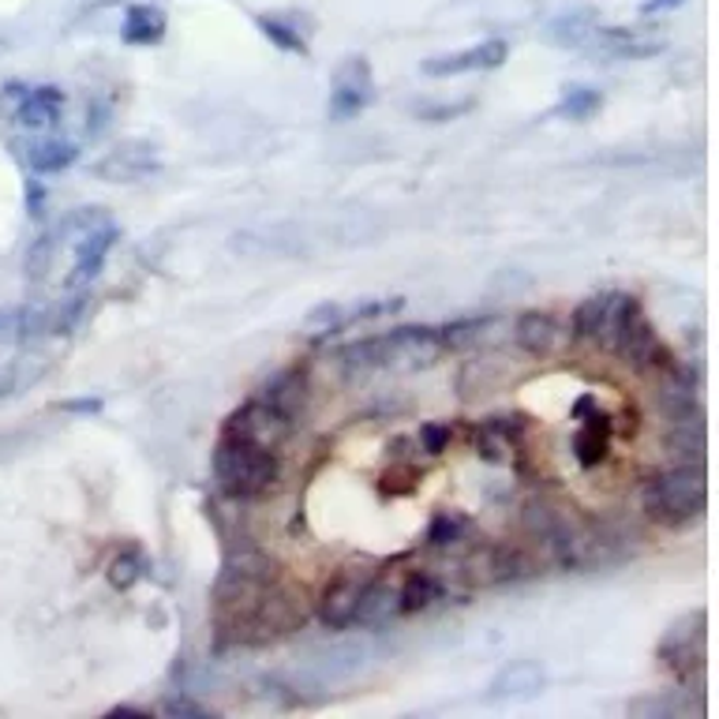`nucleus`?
Returning a JSON list of instances; mask_svg holds the SVG:
<instances>
[{"label":"nucleus","mask_w":719,"mask_h":719,"mask_svg":"<svg viewBox=\"0 0 719 719\" xmlns=\"http://www.w3.org/2000/svg\"><path fill=\"white\" fill-rule=\"evenodd\" d=\"M641 506H645L648 518L667 524V529H682V524L697 521L708 506L705 469L682 464V469L648 480L645 491H641Z\"/></svg>","instance_id":"nucleus-1"},{"label":"nucleus","mask_w":719,"mask_h":719,"mask_svg":"<svg viewBox=\"0 0 719 719\" xmlns=\"http://www.w3.org/2000/svg\"><path fill=\"white\" fill-rule=\"evenodd\" d=\"M53 251H57V240L53 236H38L27 251V274L30 277H46L49 262H53Z\"/></svg>","instance_id":"nucleus-31"},{"label":"nucleus","mask_w":719,"mask_h":719,"mask_svg":"<svg viewBox=\"0 0 719 719\" xmlns=\"http://www.w3.org/2000/svg\"><path fill=\"white\" fill-rule=\"evenodd\" d=\"M342 363L349 375H368V371L383 368V337H363L342 349Z\"/></svg>","instance_id":"nucleus-23"},{"label":"nucleus","mask_w":719,"mask_h":719,"mask_svg":"<svg viewBox=\"0 0 719 719\" xmlns=\"http://www.w3.org/2000/svg\"><path fill=\"white\" fill-rule=\"evenodd\" d=\"M375 98V79H371V64L363 57H349L334 75V90H330V113L337 121H349L360 109L371 106Z\"/></svg>","instance_id":"nucleus-7"},{"label":"nucleus","mask_w":719,"mask_h":719,"mask_svg":"<svg viewBox=\"0 0 719 719\" xmlns=\"http://www.w3.org/2000/svg\"><path fill=\"white\" fill-rule=\"evenodd\" d=\"M607 438H611V420L604 417V412H596L592 420H585V427L578 431V438H573V454H578V461L592 469V464H599L607 458Z\"/></svg>","instance_id":"nucleus-18"},{"label":"nucleus","mask_w":719,"mask_h":719,"mask_svg":"<svg viewBox=\"0 0 719 719\" xmlns=\"http://www.w3.org/2000/svg\"><path fill=\"white\" fill-rule=\"evenodd\" d=\"M109 716H147L142 708H132V705H121V708H113Z\"/></svg>","instance_id":"nucleus-37"},{"label":"nucleus","mask_w":719,"mask_h":719,"mask_svg":"<svg viewBox=\"0 0 719 719\" xmlns=\"http://www.w3.org/2000/svg\"><path fill=\"white\" fill-rule=\"evenodd\" d=\"M671 450L682 454V461L686 464L705 461V420H701V412L697 417L679 420V431H674V438H671Z\"/></svg>","instance_id":"nucleus-22"},{"label":"nucleus","mask_w":719,"mask_h":719,"mask_svg":"<svg viewBox=\"0 0 719 719\" xmlns=\"http://www.w3.org/2000/svg\"><path fill=\"white\" fill-rule=\"evenodd\" d=\"M345 315H349V311H345L337 300L319 303V308L311 311L308 319H303V330H308V334H334V330L349 326V323H345Z\"/></svg>","instance_id":"nucleus-28"},{"label":"nucleus","mask_w":719,"mask_h":719,"mask_svg":"<svg viewBox=\"0 0 719 719\" xmlns=\"http://www.w3.org/2000/svg\"><path fill=\"white\" fill-rule=\"evenodd\" d=\"M513 342H518L521 352H529V357L544 360L547 352L555 349V342H558L555 319L544 315V311H524L518 323H513Z\"/></svg>","instance_id":"nucleus-11"},{"label":"nucleus","mask_w":719,"mask_h":719,"mask_svg":"<svg viewBox=\"0 0 719 719\" xmlns=\"http://www.w3.org/2000/svg\"><path fill=\"white\" fill-rule=\"evenodd\" d=\"M506 57H510V46L503 38H487L480 46L461 49V53L431 57V61H424V75L443 79V75H464V72H495V67L506 64Z\"/></svg>","instance_id":"nucleus-8"},{"label":"nucleus","mask_w":719,"mask_h":719,"mask_svg":"<svg viewBox=\"0 0 719 719\" xmlns=\"http://www.w3.org/2000/svg\"><path fill=\"white\" fill-rule=\"evenodd\" d=\"M420 446H424L431 458L446 454V446H450V427H446V424H427L424 431H420Z\"/></svg>","instance_id":"nucleus-33"},{"label":"nucleus","mask_w":719,"mask_h":719,"mask_svg":"<svg viewBox=\"0 0 719 719\" xmlns=\"http://www.w3.org/2000/svg\"><path fill=\"white\" fill-rule=\"evenodd\" d=\"M41 199H46V196H41V188H38V184H30V188H27V207H30V214H41Z\"/></svg>","instance_id":"nucleus-36"},{"label":"nucleus","mask_w":719,"mask_h":719,"mask_svg":"<svg viewBox=\"0 0 719 719\" xmlns=\"http://www.w3.org/2000/svg\"><path fill=\"white\" fill-rule=\"evenodd\" d=\"M142 573H147V558L135 555V551H124L109 562V585H113L116 592H128L132 585H139Z\"/></svg>","instance_id":"nucleus-26"},{"label":"nucleus","mask_w":719,"mask_h":719,"mask_svg":"<svg viewBox=\"0 0 719 719\" xmlns=\"http://www.w3.org/2000/svg\"><path fill=\"white\" fill-rule=\"evenodd\" d=\"M259 401H266L270 409L282 412L285 420H296L303 412V405H308V379H303L300 371H282V375L262 391Z\"/></svg>","instance_id":"nucleus-14"},{"label":"nucleus","mask_w":719,"mask_h":719,"mask_svg":"<svg viewBox=\"0 0 719 719\" xmlns=\"http://www.w3.org/2000/svg\"><path fill=\"white\" fill-rule=\"evenodd\" d=\"M214 476L225 495L233 498H259L277 487L282 480V461L274 450L256 443H240V438H222L214 450Z\"/></svg>","instance_id":"nucleus-2"},{"label":"nucleus","mask_w":719,"mask_h":719,"mask_svg":"<svg viewBox=\"0 0 719 719\" xmlns=\"http://www.w3.org/2000/svg\"><path fill=\"white\" fill-rule=\"evenodd\" d=\"M705 625H708V615L693 611L686 619L674 622L671 630L664 633V641H659V659H664L682 682H686L693 671H701V664H705V637H708Z\"/></svg>","instance_id":"nucleus-5"},{"label":"nucleus","mask_w":719,"mask_h":719,"mask_svg":"<svg viewBox=\"0 0 719 719\" xmlns=\"http://www.w3.org/2000/svg\"><path fill=\"white\" fill-rule=\"evenodd\" d=\"M116 244V230L113 225H90L79 236V248H75V270L67 274V289H83L101 274V262L113 251Z\"/></svg>","instance_id":"nucleus-10"},{"label":"nucleus","mask_w":719,"mask_h":719,"mask_svg":"<svg viewBox=\"0 0 719 719\" xmlns=\"http://www.w3.org/2000/svg\"><path fill=\"white\" fill-rule=\"evenodd\" d=\"M379 337H383V368H394V371L431 368V363H438V357L446 352L443 334H438L435 326H401Z\"/></svg>","instance_id":"nucleus-3"},{"label":"nucleus","mask_w":719,"mask_h":719,"mask_svg":"<svg viewBox=\"0 0 719 719\" xmlns=\"http://www.w3.org/2000/svg\"><path fill=\"white\" fill-rule=\"evenodd\" d=\"M604 106V95L592 87H566L562 101L555 106V116H566V121H588L592 113H599Z\"/></svg>","instance_id":"nucleus-24"},{"label":"nucleus","mask_w":719,"mask_h":719,"mask_svg":"<svg viewBox=\"0 0 719 719\" xmlns=\"http://www.w3.org/2000/svg\"><path fill=\"white\" fill-rule=\"evenodd\" d=\"M75 158H79V147L67 139H38V142H30V150H27V162L34 173H61Z\"/></svg>","instance_id":"nucleus-19"},{"label":"nucleus","mask_w":719,"mask_h":719,"mask_svg":"<svg viewBox=\"0 0 719 719\" xmlns=\"http://www.w3.org/2000/svg\"><path fill=\"white\" fill-rule=\"evenodd\" d=\"M592 30H596V15L592 12H570V15H558V20L551 23V41L555 46H585V41L592 38Z\"/></svg>","instance_id":"nucleus-21"},{"label":"nucleus","mask_w":719,"mask_h":719,"mask_svg":"<svg viewBox=\"0 0 719 719\" xmlns=\"http://www.w3.org/2000/svg\"><path fill=\"white\" fill-rule=\"evenodd\" d=\"M371 581H375V570H368V566H342V570L326 581L323 596H319V622H323L326 630H345V625H352L357 604Z\"/></svg>","instance_id":"nucleus-4"},{"label":"nucleus","mask_w":719,"mask_h":719,"mask_svg":"<svg viewBox=\"0 0 719 719\" xmlns=\"http://www.w3.org/2000/svg\"><path fill=\"white\" fill-rule=\"evenodd\" d=\"M464 532H469V521L464 518H458V513H438L427 536H431V544L435 547H450V544H458Z\"/></svg>","instance_id":"nucleus-29"},{"label":"nucleus","mask_w":719,"mask_h":719,"mask_svg":"<svg viewBox=\"0 0 719 719\" xmlns=\"http://www.w3.org/2000/svg\"><path fill=\"white\" fill-rule=\"evenodd\" d=\"M604 53L611 57H630V61H641V57H656L664 49L659 38H641V30H625V27H596L592 38Z\"/></svg>","instance_id":"nucleus-12"},{"label":"nucleus","mask_w":719,"mask_h":719,"mask_svg":"<svg viewBox=\"0 0 719 719\" xmlns=\"http://www.w3.org/2000/svg\"><path fill=\"white\" fill-rule=\"evenodd\" d=\"M293 420H285L282 412H274L266 401H248L244 409H236L225 424V438H240V443H256L266 450H277L282 438L289 435Z\"/></svg>","instance_id":"nucleus-6"},{"label":"nucleus","mask_w":719,"mask_h":719,"mask_svg":"<svg viewBox=\"0 0 719 719\" xmlns=\"http://www.w3.org/2000/svg\"><path fill=\"white\" fill-rule=\"evenodd\" d=\"M165 38V15L150 4H132L124 15V41L132 46H158Z\"/></svg>","instance_id":"nucleus-17"},{"label":"nucleus","mask_w":719,"mask_h":719,"mask_svg":"<svg viewBox=\"0 0 719 719\" xmlns=\"http://www.w3.org/2000/svg\"><path fill=\"white\" fill-rule=\"evenodd\" d=\"M615 300H619V293H599V296L581 300L578 311H573V337H578V342H604Z\"/></svg>","instance_id":"nucleus-13"},{"label":"nucleus","mask_w":719,"mask_h":719,"mask_svg":"<svg viewBox=\"0 0 719 719\" xmlns=\"http://www.w3.org/2000/svg\"><path fill=\"white\" fill-rule=\"evenodd\" d=\"M435 599H443V585H438V578H431V573H412V578L397 588V604H401L405 615L427 611Z\"/></svg>","instance_id":"nucleus-20"},{"label":"nucleus","mask_w":719,"mask_h":719,"mask_svg":"<svg viewBox=\"0 0 719 719\" xmlns=\"http://www.w3.org/2000/svg\"><path fill=\"white\" fill-rule=\"evenodd\" d=\"M682 0H645L641 4V15H656V12H671V8H679Z\"/></svg>","instance_id":"nucleus-35"},{"label":"nucleus","mask_w":719,"mask_h":719,"mask_svg":"<svg viewBox=\"0 0 719 719\" xmlns=\"http://www.w3.org/2000/svg\"><path fill=\"white\" fill-rule=\"evenodd\" d=\"M4 386H8V379H4V375H0V394H4Z\"/></svg>","instance_id":"nucleus-38"},{"label":"nucleus","mask_w":719,"mask_h":719,"mask_svg":"<svg viewBox=\"0 0 719 719\" xmlns=\"http://www.w3.org/2000/svg\"><path fill=\"white\" fill-rule=\"evenodd\" d=\"M61 106H64V95L57 87H38V90H27L20 101V109H15V121L23 124V128H49V124L61 116Z\"/></svg>","instance_id":"nucleus-15"},{"label":"nucleus","mask_w":719,"mask_h":719,"mask_svg":"<svg viewBox=\"0 0 719 719\" xmlns=\"http://www.w3.org/2000/svg\"><path fill=\"white\" fill-rule=\"evenodd\" d=\"M259 30L266 34L270 41H274L277 49H285V53H300V57H308V41L300 38V30H293V27H285L282 20H266V15H259Z\"/></svg>","instance_id":"nucleus-27"},{"label":"nucleus","mask_w":719,"mask_h":719,"mask_svg":"<svg viewBox=\"0 0 719 719\" xmlns=\"http://www.w3.org/2000/svg\"><path fill=\"white\" fill-rule=\"evenodd\" d=\"M630 716L637 719H671L679 716V701L674 697H641L630 705Z\"/></svg>","instance_id":"nucleus-30"},{"label":"nucleus","mask_w":719,"mask_h":719,"mask_svg":"<svg viewBox=\"0 0 719 719\" xmlns=\"http://www.w3.org/2000/svg\"><path fill=\"white\" fill-rule=\"evenodd\" d=\"M394 615H401V604H397V588L383 585V581H371L368 588H363L360 604H357V615H352V622L360 625H383L391 622Z\"/></svg>","instance_id":"nucleus-16"},{"label":"nucleus","mask_w":719,"mask_h":719,"mask_svg":"<svg viewBox=\"0 0 719 719\" xmlns=\"http://www.w3.org/2000/svg\"><path fill=\"white\" fill-rule=\"evenodd\" d=\"M150 169H154V158H132V150H116L109 162L98 165V176H106V181H139Z\"/></svg>","instance_id":"nucleus-25"},{"label":"nucleus","mask_w":719,"mask_h":719,"mask_svg":"<svg viewBox=\"0 0 719 719\" xmlns=\"http://www.w3.org/2000/svg\"><path fill=\"white\" fill-rule=\"evenodd\" d=\"M61 409H64V412H83V417H90V412H101V401H98V397H79V401H64Z\"/></svg>","instance_id":"nucleus-34"},{"label":"nucleus","mask_w":719,"mask_h":719,"mask_svg":"<svg viewBox=\"0 0 719 719\" xmlns=\"http://www.w3.org/2000/svg\"><path fill=\"white\" fill-rule=\"evenodd\" d=\"M165 716H181V719H210L214 712H210L207 705H196L191 697H169L162 705Z\"/></svg>","instance_id":"nucleus-32"},{"label":"nucleus","mask_w":719,"mask_h":719,"mask_svg":"<svg viewBox=\"0 0 719 719\" xmlns=\"http://www.w3.org/2000/svg\"><path fill=\"white\" fill-rule=\"evenodd\" d=\"M540 690H544V671L532 659H518V664L503 667L491 679L487 701H495V705H521V701L540 697Z\"/></svg>","instance_id":"nucleus-9"}]
</instances>
